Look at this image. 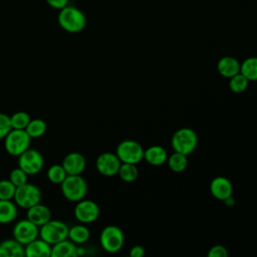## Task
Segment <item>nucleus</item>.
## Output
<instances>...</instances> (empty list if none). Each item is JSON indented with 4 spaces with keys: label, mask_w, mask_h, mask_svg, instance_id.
I'll return each instance as SVG.
<instances>
[{
    "label": "nucleus",
    "mask_w": 257,
    "mask_h": 257,
    "mask_svg": "<svg viewBox=\"0 0 257 257\" xmlns=\"http://www.w3.org/2000/svg\"><path fill=\"white\" fill-rule=\"evenodd\" d=\"M99 241L104 251L108 253H116L124 244V235L118 227L108 225L102 229L99 236Z\"/></svg>",
    "instance_id": "obj_7"
},
{
    "label": "nucleus",
    "mask_w": 257,
    "mask_h": 257,
    "mask_svg": "<svg viewBox=\"0 0 257 257\" xmlns=\"http://www.w3.org/2000/svg\"><path fill=\"white\" fill-rule=\"evenodd\" d=\"M18 215V209L15 202L11 200H0V224L13 222Z\"/></svg>",
    "instance_id": "obj_21"
},
{
    "label": "nucleus",
    "mask_w": 257,
    "mask_h": 257,
    "mask_svg": "<svg viewBox=\"0 0 257 257\" xmlns=\"http://www.w3.org/2000/svg\"><path fill=\"white\" fill-rule=\"evenodd\" d=\"M77 246L71 240L64 239L51 246V257H76Z\"/></svg>",
    "instance_id": "obj_19"
},
{
    "label": "nucleus",
    "mask_w": 257,
    "mask_h": 257,
    "mask_svg": "<svg viewBox=\"0 0 257 257\" xmlns=\"http://www.w3.org/2000/svg\"><path fill=\"white\" fill-rule=\"evenodd\" d=\"M145 255V249L141 245H136L131 248L130 256L131 257H143Z\"/></svg>",
    "instance_id": "obj_35"
},
{
    "label": "nucleus",
    "mask_w": 257,
    "mask_h": 257,
    "mask_svg": "<svg viewBox=\"0 0 257 257\" xmlns=\"http://www.w3.org/2000/svg\"><path fill=\"white\" fill-rule=\"evenodd\" d=\"M144 149L136 141L125 140L120 142L116 147V156L121 163L139 164L144 159Z\"/></svg>",
    "instance_id": "obj_8"
},
{
    "label": "nucleus",
    "mask_w": 257,
    "mask_h": 257,
    "mask_svg": "<svg viewBox=\"0 0 257 257\" xmlns=\"http://www.w3.org/2000/svg\"><path fill=\"white\" fill-rule=\"evenodd\" d=\"M60 190L66 200L76 203L84 199L87 193V184L80 175H67L60 184Z\"/></svg>",
    "instance_id": "obj_2"
},
{
    "label": "nucleus",
    "mask_w": 257,
    "mask_h": 257,
    "mask_svg": "<svg viewBox=\"0 0 257 257\" xmlns=\"http://www.w3.org/2000/svg\"><path fill=\"white\" fill-rule=\"evenodd\" d=\"M24 245L16 239H6L0 243V257H23Z\"/></svg>",
    "instance_id": "obj_18"
},
{
    "label": "nucleus",
    "mask_w": 257,
    "mask_h": 257,
    "mask_svg": "<svg viewBox=\"0 0 257 257\" xmlns=\"http://www.w3.org/2000/svg\"><path fill=\"white\" fill-rule=\"evenodd\" d=\"M26 216L32 223L41 227L51 219V212L47 206L38 203L27 209Z\"/></svg>",
    "instance_id": "obj_16"
},
{
    "label": "nucleus",
    "mask_w": 257,
    "mask_h": 257,
    "mask_svg": "<svg viewBox=\"0 0 257 257\" xmlns=\"http://www.w3.org/2000/svg\"><path fill=\"white\" fill-rule=\"evenodd\" d=\"M117 174L122 181L131 183L137 180L139 176V170L135 164L121 163Z\"/></svg>",
    "instance_id": "obj_26"
},
{
    "label": "nucleus",
    "mask_w": 257,
    "mask_h": 257,
    "mask_svg": "<svg viewBox=\"0 0 257 257\" xmlns=\"http://www.w3.org/2000/svg\"><path fill=\"white\" fill-rule=\"evenodd\" d=\"M90 236L89 229L85 225H74L68 229L67 238L76 245L84 244Z\"/></svg>",
    "instance_id": "obj_22"
},
{
    "label": "nucleus",
    "mask_w": 257,
    "mask_h": 257,
    "mask_svg": "<svg viewBox=\"0 0 257 257\" xmlns=\"http://www.w3.org/2000/svg\"><path fill=\"white\" fill-rule=\"evenodd\" d=\"M169 168L175 172V173H181L186 170L188 166V159L187 156L178 152H175L173 155H171L168 160Z\"/></svg>",
    "instance_id": "obj_24"
},
{
    "label": "nucleus",
    "mask_w": 257,
    "mask_h": 257,
    "mask_svg": "<svg viewBox=\"0 0 257 257\" xmlns=\"http://www.w3.org/2000/svg\"><path fill=\"white\" fill-rule=\"evenodd\" d=\"M31 140L25 130L12 128L4 138V148L9 155L18 157L29 149Z\"/></svg>",
    "instance_id": "obj_4"
},
{
    "label": "nucleus",
    "mask_w": 257,
    "mask_h": 257,
    "mask_svg": "<svg viewBox=\"0 0 257 257\" xmlns=\"http://www.w3.org/2000/svg\"><path fill=\"white\" fill-rule=\"evenodd\" d=\"M47 4L55 9H62L68 5V0H45Z\"/></svg>",
    "instance_id": "obj_34"
},
{
    "label": "nucleus",
    "mask_w": 257,
    "mask_h": 257,
    "mask_svg": "<svg viewBox=\"0 0 257 257\" xmlns=\"http://www.w3.org/2000/svg\"><path fill=\"white\" fill-rule=\"evenodd\" d=\"M210 192L216 199L225 201L232 196L233 186L227 178L216 177L210 184Z\"/></svg>",
    "instance_id": "obj_14"
},
{
    "label": "nucleus",
    "mask_w": 257,
    "mask_h": 257,
    "mask_svg": "<svg viewBox=\"0 0 257 257\" xmlns=\"http://www.w3.org/2000/svg\"><path fill=\"white\" fill-rule=\"evenodd\" d=\"M68 229V226L64 222L50 219L39 227V237L52 246L67 238Z\"/></svg>",
    "instance_id": "obj_5"
},
{
    "label": "nucleus",
    "mask_w": 257,
    "mask_h": 257,
    "mask_svg": "<svg viewBox=\"0 0 257 257\" xmlns=\"http://www.w3.org/2000/svg\"><path fill=\"white\" fill-rule=\"evenodd\" d=\"M16 187L10 180H0V200H12Z\"/></svg>",
    "instance_id": "obj_30"
},
{
    "label": "nucleus",
    "mask_w": 257,
    "mask_h": 257,
    "mask_svg": "<svg viewBox=\"0 0 257 257\" xmlns=\"http://www.w3.org/2000/svg\"><path fill=\"white\" fill-rule=\"evenodd\" d=\"M30 120V115L25 111H17L10 116L12 128L16 130H25Z\"/></svg>",
    "instance_id": "obj_29"
},
{
    "label": "nucleus",
    "mask_w": 257,
    "mask_h": 257,
    "mask_svg": "<svg viewBox=\"0 0 257 257\" xmlns=\"http://www.w3.org/2000/svg\"><path fill=\"white\" fill-rule=\"evenodd\" d=\"M67 173L65 172L62 165H52L47 170V179L53 184H61L66 178Z\"/></svg>",
    "instance_id": "obj_27"
},
{
    "label": "nucleus",
    "mask_w": 257,
    "mask_h": 257,
    "mask_svg": "<svg viewBox=\"0 0 257 257\" xmlns=\"http://www.w3.org/2000/svg\"><path fill=\"white\" fill-rule=\"evenodd\" d=\"M41 198L42 194L40 189L34 184L26 183L16 188L13 200L17 207L28 209L31 206L40 203Z\"/></svg>",
    "instance_id": "obj_6"
},
{
    "label": "nucleus",
    "mask_w": 257,
    "mask_h": 257,
    "mask_svg": "<svg viewBox=\"0 0 257 257\" xmlns=\"http://www.w3.org/2000/svg\"><path fill=\"white\" fill-rule=\"evenodd\" d=\"M218 72L224 77H232L240 72V62L233 56H224L217 63Z\"/></svg>",
    "instance_id": "obj_17"
},
{
    "label": "nucleus",
    "mask_w": 257,
    "mask_h": 257,
    "mask_svg": "<svg viewBox=\"0 0 257 257\" xmlns=\"http://www.w3.org/2000/svg\"><path fill=\"white\" fill-rule=\"evenodd\" d=\"M47 130L46 122L41 118H33L29 121L25 131L31 139H38L42 137Z\"/></svg>",
    "instance_id": "obj_25"
},
{
    "label": "nucleus",
    "mask_w": 257,
    "mask_h": 257,
    "mask_svg": "<svg viewBox=\"0 0 257 257\" xmlns=\"http://www.w3.org/2000/svg\"><path fill=\"white\" fill-rule=\"evenodd\" d=\"M58 23L63 30L70 33H78L84 29L86 25V17L80 9L67 5L60 9Z\"/></svg>",
    "instance_id": "obj_1"
},
{
    "label": "nucleus",
    "mask_w": 257,
    "mask_h": 257,
    "mask_svg": "<svg viewBox=\"0 0 257 257\" xmlns=\"http://www.w3.org/2000/svg\"><path fill=\"white\" fill-rule=\"evenodd\" d=\"M248 84H249V80L240 72L230 77V80H229V87L235 93H241L245 91L246 88L248 87Z\"/></svg>",
    "instance_id": "obj_28"
},
{
    "label": "nucleus",
    "mask_w": 257,
    "mask_h": 257,
    "mask_svg": "<svg viewBox=\"0 0 257 257\" xmlns=\"http://www.w3.org/2000/svg\"><path fill=\"white\" fill-rule=\"evenodd\" d=\"M172 148L175 152L186 156L192 154L198 145V137L195 131L189 127H182L175 132L171 141Z\"/></svg>",
    "instance_id": "obj_3"
},
{
    "label": "nucleus",
    "mask_w": 257,
    "mask_h": 257,
    "mask_svg": "<svg viewBox=\"0 0 257 257\" xmlns=\"http://www.w3.org/2000/svg\"><path fill=\"white\" fill-rule=\"evenodd\" d=\"M240 73H242L249 81L257 80V57H248L240 63Z\"/></svg>",
    "instance_id": "obj_23"
},
{
    "label": "nucleus",
    "mask_w": 257,
    "mask_h": 257,
    "mask_svg": "<svg viewBox=\"0 0 257 257\" xmlns=\"http://www.w3.org/2000/svg\"><path fill=\"white\" fill-rule=\"evenodd\" d=\"M12 130L10 116L6 113L0 112V140L4 139Z\"/></svg>",
    "instance_id": "obj_32"
},
{
    "label": "nucleus",
    "mask_w": 257,
    "mask_h": 257,
    "mask_svg": "<svg viewBox=\"0 0 257 257\" xmlns=\"http://www.w3.org/2000/svg\"><path fill=\"white\" fill-rule=\"evenodd\" d=\"M43 166V157L37 150L27 149L20 156H18V167L27 175L38 174L42 170Z\"/></svg>",
    "instance_id": "obj_9"
},
{
    "label": "nucleus",
    "mask_w": 257,
    "mask_h": 257,
    "mask_svg": "<svg viewBox=\"0 0 257 257\" xmlns=\"http://www.w3.org/2000/svg\"><path fill=\"white\" fill-rule=\"evenodd\" d=\"M9 180H10L11 183L17 188V187L22 186V185H24V184L27 183L28 175H27L22 169H20V168L18 167V168L13 169V170L10 172Z\"/></svg>",
    "instance_id": "obj_31"
},
{
    "label": "nucleus",
    "mask_w": 257,
    "mask_h": 257,
    "mask_svg": "<svg viewBox=\"0 0 257 257\" xmlns=\"http://www.w3.org/2000/svg\"><path fill=\"white\" fill-rule=\"evenodd\" d=\"M24 252L26 257H51V245L39 237L25 245Z\"/></svg>",
    "instance_id": "obj_15"
},
{
    "label": "nucleus",
    "mask_w": 257,
    "mask_h": 257,
    "mask_svg": "<svg viewBox=\"0 0 257 257\" xmlns=\"http://www.w3.org/2000/svg\"><path fill=\"white\" fill-rule=\"evenodd\" d=\"M61 165L67 175H80L85 169L86 161L80 153L72 152L63 158Z\"/></svg>",
    "instance_id": "obj_13"
},
{
    "label": "nucleus",
    "mask_w": 257,
    "mask_h": 257,
    "mask_svg": "<svg viewBox=\"0 0 257 257\" xmlns=\"http://www.w3.org/2000/svg\"><path fill=\"white\" fill-rule=\"evenodd\" d=\"M120 165L121 162L116 156V154L109 152L100 154L95 161L96 170L99 174L105 177H112L116 175L118 173Z\"/></svg>",
    "instance_id": "obj_12"
},
{
    "label": "nucleus",
    "mask_w": 257,
    "mask_h": 257,
    "mask_svg": "<svg viewBox=\"0 0 257 257\" xmlns=\"http://www.w3.org/2000/svg\"><path fill=\"white\" fill-rule=\"evenodd\" d=\"M144 159L153 166H161L167 162L168 154L165 148L152 146L144 152Z\"/></svg>",
    "instance_id": "obj_20"
},
{
    "label": "nucleus",
    "mask_w": 257,
    "mask_h": 257,
    "mask_svg": "<svg viewBox=\"0 0 257 257\" xmlns=\"http://www.w3.org/2000/svg\"><path fill=\"white\" fill-rule=\"evenodd\" d=\"M12 233L13 238L25 246L39 237V227L26 218L14 225Z\"/></svg>",
    "instance_id": "obj_10"
},
{
    "label": "nucleus",
    "mask_w": 257,
    "mask_h": 257,
    "mask_svg": "<svg viewBox=\"0 0 257 257\" xmlns=\"http://www.w3.org/2000/svg\"><path fill=\"white\" fill-rule=\"evenodd\" d=\"M99 216L98 205L91 200H80L74 207V217L82 224L94 222Z\"/></svg>",
    "instance_id": "obj_11"
},
{
    "label": "nucleus",
    "mask_w": 257,
    "mask_h": 257,
    "mask_svg": "<svg viewBox=\"0 0 257 257\" xmlns=\"http://www.w3.org/2000/svg\"><path fill=\"white\" fill-rule=\"evenodd\" d=\"M209 257H227L228 250L222 245H215L208 252Z\"/></svg>",
    "instance_id": "obj_33"
}]
</instances>
